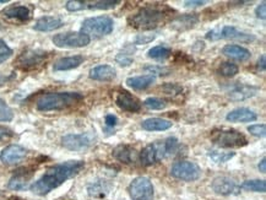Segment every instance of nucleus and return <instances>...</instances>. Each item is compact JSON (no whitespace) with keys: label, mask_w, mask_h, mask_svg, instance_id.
I'll list each match as a JSON object with an SVG mask.
<instances>
[{"label":"nucleus","mask_w":266,"mask_h":200,"mask_svg":"<svg viewBox=\"0 0 266 200\" xmlns=\"http://www.w3.org/2000/svg\"><path fill=\"white\" fill-rule=\"evenodd\" d=\"M84 167V161L78 160L67 161L64 163L51 167V168L47 169L46 173L37 182H35L31 185V190L37 195H46V194L51 193L53 189L62 185L65 180L80 173Z\"/></svg>","instance_id":"f257e3e1"},{"label":"nucleus","mask_w":266,"mask_h":200,"mask_svg":"<svg viewBox=\"0 0 266 200\" xmlns=\"http://www.w3.org/2000/svg\"><path fill=\"white\" fill-rule=\"evenodd\" d=\"M172 10L164 4H152L141 8L138 13L128 19V24L138 30H155L163 25L172 15Z\"/></svg>","instance_id":"f03ea898"},{"label":"nucleus","mask_w":266,"mask_h":200,"mask_svg":"<svg viewBox=\"0 0 266 200\" xmlns=\"http://www.w3.org/2000/svg\"><path fill=\"white\" fill-rule=\"evenodd\" d=\"M178 147H179V141L175 138L152 142L140 152L139 160L144 166H152L163 158L174 155L178 151Z\"/></svg>","instance_id":"7ed1b4c3"},{"label":"nucleus","mask_w":266,"mask_h":200,"mask_svg":"<svg viewBox=\"0 0 266 200\" xmlns=\"http://www.w3.org/2000/svg\"><path fill=\"white\" fill-rule=\"evenodd\" d=\"M84 96L79 92H52L42 95L37 100V109L41 112L62 111L82 101Z\"/></svg>","instance_id":"20e7f679"},{"label":"nucleus","mask_w":266,"mask_h":200,"mask_svg":"<svg viewBox=\"0 0 266 200\" xmlns=\"http://www.w3.org/2000/svg\"><path fill=\"white\" fill-rule=\"evenodd\" d=\"M211 141L215 142L217 146L226 147H243L248 145V139L240 131L235 129H229V128H217L213 129L210 134Z\"/></svg>","instance_id":"39448f33"},{"label":"nucleus","mask_w":266,"mask_h":200,"mask_svg":"<svg viewBox=\"0 0 266 200\" xmlns=\"http://www.w3.org/2000/svg\"><path fill=\"white\" fill-rule=\"evenodd\" d=\"M113 29L114 23L109 16H96V18L86 19L82 23L80 32L89 36L90 38H100L112 34Z\"/></svg>","instance_id":"423d86ee"},{"label":"nucleus","mask_w":266,"mask_h":200,"mask_svg":"<svg viewBox=\"0 0 266 200\" xmlns=\"http://www.w3.org/2000/svg\"><path fill=\"white\" fill-rule=\"evenodd\" d=\"M206 38L210 41H218V40H231V41H239V42L249 43L255 41L254 35L245 34V32L239 31L238 29L233 26H223L222 29L211 30L206 34Z\"/></svg>","instance_id":"0eeeda50"},{"label":"nucleus","mask_w":266,"mask_h":200,"mask_svg":"<svg viewBox=\"0 0 266 200\" xmlns=\"http://www.w3.org/2000/svg\"><path fill=\"white\" fill-rule=\"evenodd\" d=\"M172 177L185 182H194L201 176V168L191 161H179L175 162L171 168Z\"/></svg>","instance_id":"6e6552de"},{"label":"nucleus","mask_w":266,"mask_h":200,"mask_svg":"<svg viewBox=\"0 0 266 200\" xmlns=\"http://www.w3.org/2000/svg\"><path fill=\"white\" fill-rule=\"evenodd\" d=\"M91 42V38L82 32H65L56 35L53 43L60 48H81L86 47Z\"/></svg>","instance_id":"1a4fd4ad"},{"label":"nucleus","mask_w":266,"mask_h":200,"mask_svg":"<svg viewBox=\"0 0 266 200\" xmlns=\"http://www.w3.org/2000/svg\"><path fill=\"white\" fill-rule=\"evenodd\" d=\"M119 0H96V2H82V0H70L65 8L68 12H80V10H111L119 5Z\"/></svg>","instance_id":"9d476101"},{"label":"nucleus","mask_w":266,"mask_h":200,"mask_svg":"<svg viewBox=\"0 0 266 200\" xmlns=\"http://www.w3.org/2000/svg\"><path fill=\"white\" fill-rule=\"evenodd\" d=\"M129 194L133 200H152L153 185L146 177H138L129 185Z\"/></svg>","instance_id":"9b49d317"},{"label":"nucleus","mask_w":266,"mask_h":200,"mask_svg":"<svg viewBox=\"0 0 266 200\" xmlns=\"http://www.w3.org/2000/svg\"><path fill=\"white\" fill-rule=\"evenodd\" d=\"M48 58V53L40 49H29L25 51L20 57H19L18 67L23 70H32L36 68L41 67Z\"/></svg>","instance_id":"f8f14e48"},{"label":"nucleus","mask_w":266,"mask_h":200,"mask_svg":"<svg viewBox=\"0 0 266 200\" xmlns=\"http://www.w3.org/2000/svg\"><path fill=\"white\" fill-rule=\"evenodd\" d=\"M63 146L71 151H82L92 145V136L87 133L69 134L62 139Z\"/></svg>","instance_id":"ddd939ff"},{"label":"nucleus","mask_w":266,"mask_h":200,"mask_svg":"<svg viewBox=\"0 0 266 200\" xmlns=\"http://www.w3.org/2000/svg\"><path fill=\"white\" fill-rule=\"evenodd\" d=\"M27 150L20 145H9L0 152V161L5 165H16L25 160Z\"/></svg>","instance_id":"4468645a"},{"label":"nucleus","mask_w":266,"mask_h":200,"mask_svg":"<svg viewBox=\"0 0 266 200\" xmlns=\"http://www.w3.org/2000/svg\"><path fill=\"white\" fill-rule=\"evenodd\" d=\"M212 189L216 194H220V195H234L239 193L240 187L232 178L221 176L213 179Z\"/></svg>","instance_id":"2eb2a0df"},{"label":"nucleus","mask_w":266,"mask_h":200,"mask_svg":"<svg viewBox=\"0 0 266 200\" xmlns=\"http://www.w3.org/2000/svg\"><path fill=\"white\" fill-rule=\"evenodd\" d=\"M116 103L120 109L125 112H131V113H135L141 109L142 103L138 97H135L134 95H131L128 91H119L116 96Z\"/></svg>","instance_id":"dca6fc26"},{"label":"nucleus","mask_w":266,"mask_h":200,"mask_svg":"<svg viewBox=\"0 0 266 200\" xmlns=\"http://www.w3.org/2000/svg\"><path fill=\"white\" fill-rule=\"evenodd\" d=\"M3 15L9 20L18 21V23H27L31 20L32 13L30 8L24 7V5H15V7H9L3 12Z\"/></svg>","instance_id":"f3484780"},{"label":"nucleus","mask_w":266,"mask_h":200,"mask_svg":"<svg viewBox=\"0 0 266 200\" xmlns=\"http://www.w3.org/2000/svg\"><path fill=\"white\" fill-rule=\"evenodd\" d=\"M113 157L119 162L125 163V165H131V163L136 162L139 158L138 152L135 149H133L129 145H118L116 149L113 150Z\"/></svg>","instance_id":"a211bd4d"},{"label":"nucleus","mask_w":266,"mask_h":200,"mask_svg":"<svg viewBox=\"0 0 266 200\" xmlns=\"http://www.w3.org/2000/svg\"><path fill=\"white\" fill-rule=\"evenodd\" d=\"M117 76V71L111 65H98L90 70V78L96 81H112Z\"/></svg>","instance_id":"6ab92c4d"},{"label":"nucleus","mask_w":266,"mask_h":200,"mask_svg":"<svg viewBox=\"0 0 266 200\" xmlns=\"http://www.w3.org/2000/svg\"><path fill=\"white\" fill-rule=\"evenodd\" d=\"M226 119L232 123H250L256 120L257 116L255 112L249 108H235L227 114Z\"/></svg>","instance_id":"aec40b11"},{"label":"nucleus","mask_w":266,"mask_h":200,"mask_svg":"<svg viewBox=\"0 0 266 200\" xmlns=\"http://www.w3.org/2000/svg\"><path fill=\"white\" fill-rule=\"evenodd\" d=\"M64 25L63 20L60 18H54V16H45L36 21L34 29L36 31L40 32H49L58 30Z\"/></svg>","instance_id":"412c9836"},{"label":"nucleus","mask_w":266,"mask_h":200,"mask_svg":"<svg viewBox=\"0 0 266 200\" xmlns=\"http://www.w3.org/2000/svg\"><path fill=\"white\" fill-rule=\"evenodd\" d=\"M222 53H223L226 57H228V58L239 60V62H246V60L250 59L251 57V53L248 51V49L240 47V46L237 45L224 46L223 49H222Z\"/></svg>","instance_id":"4be33fe9"},{"label":"nucleus","mask_w":266,"mask_h":200,"mask_svg":"<svg viewBox=\"0 0 266 200\" xmlns=\"http://www.w3.org/2000/svg\"><path fill=\"white\" fill-rule=\"evenodd\" d=\"M31 177L32 171H26V169L18 171L12 177V179L9 180L8 187H9V189H13V190H23V189L27 188V184H29V180Z\"/></svg>","instance_id":"5701e85b"},{"label":"nucleus","mask_w":266,"mask_h":200,"mask_svg":"<svg viewBox=\"0 0 266 200\" xmlns=\"http://www.w3.org/2000/svg\"><path fill=\"white\" fill-rule=\"evenodd\" d=\"M85 58L82 56H73V57H65L57 60L53 65L54 71H65V70H71L75 69V68L80 67L84 63Z\"/></svg>","instance_id":"b1692460"},{"label":"nucleus","mask_w":266,"mask_h":200,"mask_svg":"<svg viewBox=\"0 0 266 200\" xmlns=\"http://www.w3.org/2000/svg\"><path fill=\"white\" fill-rule=\"evenodd\" d=\"M173 123L168 119L162 118H149L141 123V127L144 130L147 131H164L172 128Z\"/></svg>","instance_id":"393cba45"},{"label":"nucleus","mask_w":266,"mask_h":200,"mask_svg":"<svg viewBox=\"0 0 266 200\" xmlns=\"http://www.w3.org/2000/svg\"><path fill=\"white\" fill-rule=\"evenodd\" d=\"M156 81V76L147 74V75L141 76H134V78H129L127 80V85L129 87L138 91H142V90L149 89L150 86H152V84Z\"/></svg>","instance_id":"a878e982"},{"label":"nucleus","mask_w":266,"mask_h":200,"mask_svg":"<svg viewBox=\"0 0 266 200\" xmlns=\"http://www.w3.org/2000/svg\"><path fill=\"white\" fill-rule=\"evenodd\" d=\"M257 89L253 86H246V85H237L234 89L231 90L229 92V97L234 101H242L245 98L253 97L254 95H256Z\"/></svg>","instance_id":"bb28decb"},{"label":"nucleus","mask_w":266,"mask_h":200,"mask_svg":"<svg viewBox=\"0 0 266 200\" xmlns=\"http://www.w3.org/2000/svg\"><path fill=\"white\" fill-rule=\"evenodd\" d=\"M197 23H199V16L196 14H185V15H182L175 19L172 25L177 30H186L193 27Z\"/></svg>","instance_id":"cd10ccee"},{"label":"nucleus","mask_w":266,"mask_h":200,"mask_svg":"<svg viewBox=\"0 0 266 200\" xmlns=\"http://www.w3.org/2000/svg\"><path fill=\"white\" fill-rule=\"evenodd\" d=\"M147 56L151 59L163 62V60L168 59L172 56V51L168 47H164V46H156V47H152L147 52Z\"/></svg>","instance_id":"c85d7f7f"},{"label":"nucleus","mask_w":266,"mask_h":200,"mask_svg":"<svg viewBox=\"0 0 266 200\" xmlns=\"http://www.w3.org/2000/svg\"><path fill=\"white\" fill-rule=\"evenodd\" d=\"M235 153L232 151H221V150H210L208 157L216 163H224L234 157Z\"/></svg>","instance_id":"c756f323"},{"label":"nucleus","mask_w":266,"mask_h":200,"mask_svg":"<svg viewBox=\"0 0 266 200\" xmlns=\"http://www.w3.org/2000/svg\"><path fill=\"white\" fill-rule=\"evenodd\" d=\"M240 188L245 189L249 191H257V193H265L266 191V182L260 179H253V180H245L242 183Z\"/></svg>","instance_id":"7c9ffc66"},{"label":"nucleus","mask_w":266,"mask_h":200,"mask_svg":"<svg viewBox=\"0 0 266 200\" xmlns=\"http://www.w3.org/2000/svg\"><path fill=\"white\" fill-rule=\"evenodd\" d=\"M239 68L237 64H233L231 62H224L218 67V74L224 78H233L234 75H237Z\"/></svg>","instance_id":"2f4dec72"},{"label":"nucleus","mask_w":266,"mask_h":200,"mask_svg":"<svg viewBox=\"0 0 266 200\" xmlns=\"http://www.w3.org/2000/svg\"><path fill=\"white\" fill-rule=\"evenodd\" d=\"M144 106L146 107L147 109H152V111H160V109L166 108L167 103H166V101L161 100V98L149 97L147 100H145Z\"/></svg>","instance_id":"473e14b6"},{"label":"nucleus","mask_w":266,"mask_h":200,"mask_svg":"<svg viewBox=\"0 0 266 200\" xmlns=\"http://www.w3.org/2000/svg\"><path fill=\"white\" fill-rule=\"evenodd\" d=\"M14 118V112L4 100L0 98V122H12Z\"/></svg>","instance_id":"72a5a7b5"},{"label":"nucleus","mask_w":266,"mask_h":200,"mask_svg":"<svg viewBox=\"0 0 266 200\" xmlns=\"http://www.w3.org/2000/svg\"><path fill=\"white\" fill-rule=\"evenodd\" d=\"M13 56V49L3 40H0V64L8 60Z\"/></svg>","instance_id":"f704fd0d"},{"label":"nucleus","mask_w":266,"mask_h":200,"mask_svg":"<svg viewBox=\"0 0 266 200\" xmlns=\"http://www.w3.org/2000/svg\"><path fill=\"white\" fill-rule=\"evenodd\" d=\"M248 131L251 134V135L256 136V138H264L266 134V127L265 124L250 125V127L248 128Z\"/></svg>","instance_id":"c9c22d12"},{"label":"nucleus","mask_w":266,"mask_h":200,"mask_svg":"<svg viewBox=\"0 0 266 200\" xmlns=\"http://www.w3.org/2000/svg\"><path fill=\"white\" fill-rule=\"evenodd\" d=\"M116 60L120 67H129V65L133 63V57L130 56V53H125V52H123V53L118 54Z\"/></svg>","instance_id":"e433bc0d"},{"label":"nucleus","mask_w":266,"mask_h":200,"mask_svg":"<svg viewBox=\"0 0 266 200\" xmlns=\"http://www.w3.org/2000/svg\"><path fill=\"white\" fill-rule=\"evenodd\" d=\"M13 136H14V131L12 129L0 125V141L8 140V139L13 138Z\"/></svg>","instance_id":"4c0bfd02"},{"label":"nucleus","mask_w":266,"mask_h":200,"mask_svg":"<svg viewBox=\"0 0 266 200\" xmlns=\"http://www.w3.org/2000/svg\"><path fill=\"white\" fill-rule=\"evenodd\" d=\"M255 15H256L257 19L265 20L266 19V3L265 2H262L260 5H257V8L255 9Z\"/></svg>","instance_id":"58836bf2"},{"label":"nucleus","mask_w":266,"mask_h":200,"mask_svg":"<svg viewBox=\"0 0 266 200\" xmlns=\"http://www.w3.org/2000/svg\"><path fill=\"white\" fill-rule=\"evenodd\" d=\"M156 36L151 35V36H146V35H140L136 38V45H146V43L151 42L152 40H155Z\"/></svg>","instance_id":"ea45409f"},{"label":"nucleus","mask_w":266,"mask_h":200,"mask_svg":"<svg viewBox=\"0 0 266 200\" xmlns=\"http://www.w3.org/2000/svg\"><path fill=\"white\" fill-rule=\"evenodd\" d=\"M104 120H106V125L108 128H114L118 123V118L114 114H107Z\"/></svg>","instance_id":"a19ab883"},{"label":"nucleus","mask_w":266,"mask_h":200,"mask_svg":"<svg viewBox=\"0 0 266 200\" xmlns=\"http://www.w3.org/2000/svg\"><path fill=\"white\" fill-rule=\"evenodd\" d=\"M265 69H266V57L262 54V56L259 58V60H257V70L264 71Z\"/></svg>","instance_id":"79ce46f5"},{"label":"nucleus","mask_w":266,"mask_h":200,"mask_svg":"<svg viewBox=\"0 0 266 200\" xmlns=\"http://www.w3.org/2000/svg\"><path fill=\"white\" fill-rule=\"evenodd\" d=\"M205 2H185V7H200V5H204Z\"/></svg>","instance_id":"37998d69"},{"label":"nucleus","mask_w":266,"mask_h":200,"mask_svg":"<svg viewBox=\"0 0 266 200\" xmlns=\"http://www.w3.org/2000/svg\"><path fill=\"white\" fill-rule=\"evenodd\" d=\"M259 171L261 172V173H265V172H266V158L265 157H262V160L260 161Z\"/></svg>","instance_id":"c03bdc74"},{"label":"nucleus","mask_w":266,"mask_h":200,"mask_svg":"<svg viewBox=\"0 0 266 200\" xmlns=\"http://www.w3.org/2000/svg\"><path fill=\"white\" fill-rule=\"evenodd\" d=\"M5 3H8V0H0V4H5Z\"/></svg>","instance_id":"a18cd8bd"}]
</instances>
